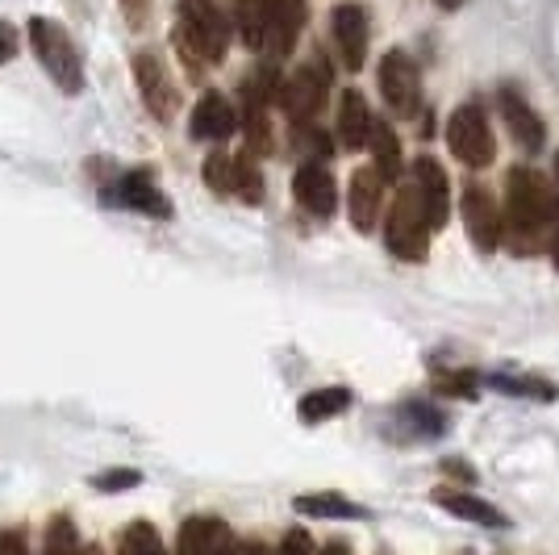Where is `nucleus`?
Wrapping results in <instances>:
<instances>
[{
  "label": "nucleus",
  "instance_id": "1",
  "mask_svg": "<svg viewBox=\"0 0 559 555\" xmlns=\"http://www.w3.org/2000/svg\"><path fill=\"white\" fill-rule=\"evenodd\" d=\"M506 234L501 243L513 255H535L543 243H551L559 226V201L556 188L547 185V176H538L535 167H513L506 176Z\"/></svg>",
  "mask_w": 559,
  "mask_h": 555
},
{
  "label": "nucleus",
  "instance_id": "2",
  "mask_svg": "<svg viewBox=\"0 0 559 555\" xmlns=\"http://www.w3.org/2000/svg\"><path fill=\"white\" fill-rule=\"evenodd\" d=\"M176 50L185 55L192 75L201 68H217L230 50V22L222 17V9L213 0H180V17H176V34H171Z\"/></svg>",
  "mask_w": 559,
  "mask_h": 555
},
{
  "label": "nucleus",
  "instance_id": "3",
  "mask_svg": "<svg viewBox=\"0 0 559 555\" xmlns=\"http://www.w3.org/2000/svg\"><path fill=\"white\" fill-rule=\"evenodd\" d=\"M29 47L38 55V63L50 80L59 84V93L80 96L84 88V63H80V50L71 43V34L50 17H34L29 22Z\"/></svg>",
  "mask_w": 559,
  "mask_h": 555
},
{
  "label": "nucleus",
  "instance_id": "4",
  "mask_svg": "<svg viewBox=\"0 0 559 555\" xmlns=\"http://www.w3.org/2000/svg\"><path fill=\"white\" fill-rule=\"evenodd\" d=\"M430 217H426V205H421V192L414 185L401 188L389 205V222H384V243L396 259L405 263H421L430 255Z\"/></svg>",
  "mask_w": 559,
  "mask_h": 555
},
{
  "label": "nucleus",
  "instance_id": "5",
  "mask_svg": "<svg viewBox=\"0 0 559 555\" xmlns=\"http://www.w3.org/2000/svg\"><path fill=\"white\" fill-rule=\"evenodd\" d=\"M447 146H451V155L472 167V172H480V167H489L492 155H497V139H492L489 130V114H485V105H476V101H467L460 105L451 121H447Z\"/></svg>",
  "mask_w": 559,
  "mask_h": 555
},
{
  "label": "nucleus",
  "instance_id": "6",
  "mask_svg": "<svg viewBox=\"0 0 559 555\" xmlns=\"http://www.w3.org/2000/svg\"><path fill=\"white\" fill-rule=\"evenodd\" d=\"M326 93H330V68H326V59L318 55V59L301 63V68H297L293 75H288V80H284L280 109L288 114V121H297V126H309L313 117L322 114V105H326Z\"/></svg>",
  "mask_w": 559,
  "mask_h": 555
},
{
  "label": "nucleus",
  "instance_id": "7",
  "mask_svg": "<svg viewBox=\"0 0 559 555\" xmlns=\"http://www.w3.org/2000/svg\"><path fill=\"white\" fill-rule=\"evenodd\" d=\"M376 84H380V96H384L389 114L393 117H418L421 80H418V63H414L405 50H389V55L380 59Z\"/></svg>",
  "mask_w": 559,
  "mask_h": 555
},
{
  "label": "nucleus",
  "instance_id": "8",
  "mask_svg": "<svg viewBox=\"0 0 559 555\" xmlns=\"http://www.w3.org/2000/svg\"><path fill=\"white\" fill-rule=\"evenodd\" d=\"M460 217H464V231L472 238V247L480 255H492L501 247V234H506V217L492 201L489 188L467 185L464 197H460Z\"/></svg>",
  "mask_w": 559,
  "mask_h": 555
},
{
  "label": "nucleus",
  "instance_id": "9",
  "mask_svg": "<svg viewBox=\"0 0 559 555\" xmlns=\"http://www.w3.org/2000/svg\"><path fill=\"white\" fill-rule=\"evenodd\" d=\"M134 80H139L146 114L159 117V121H171V117H176V105H180V88H176L171 71H167V63L155 50H139V55H134Z\"/></svg>",
  "mask_w": 559,
  "mask_h": 555
},
{
  "label": "nucleus",
  "instance_id": "10",
  "mask_svg": "<svg viewBox=\"0 0 559 555\" xmlns=\"http://www.w3.org/2000/svg\"><path fill=\"white\" fill-rule=\"evenodd\" d=\"M109 205H126L134 213H146V217H171V201L167 192L155 185L151 172H126L109 192H105Z\"/></svg>",
  "mask_w": 559,
  "mask_h": 555
},
{
  "label": "nucleus",
  "instance_id": "11",
  "mask_svg": "<svg viewBox=\"0 0 559 555\" xmlns=\"http://www.w3.org/2000/svg\"><path fill=\"white\" fill-rule=\"evenodd\" d=\"M305 0H263V25H267V50L284 59L293 55L297 43H301V29H305Z\"/></svg>",
  "mask_w": 559,
  "mask_h": 555
},
{
  "label": "nucleus",
  "instance_id": "12",
  "mask_svg": "<svg viewBox=\"0 0 559 555\" xmlns=\"http://www.w3.org/2000/svg\"><path fill=\"white\" fill-rule=\"evenodd\" d=\"M334 47H338V59H343V68L347 71H359L368 63V13H364V4H338L334 9Z\"/></svg>",
  "mask_w": 559,
  "mask_h": 555
},
{
  "label": "nucleus",
  "instance_id": "13",
  "mask_svg": "<svg viewBox=\"0 0 559 555\" xmlns=\"http://www.w3.org/2000/svg\"><path fill=\"white\" fill-rule=\"evenodd\" d=\"M293 197L309 217H330L338 209V185L330 176V167L322 163H301L293 176Z\"/></svg>",
  "mask_w": 559,
  "mask_h": 555
},
{
  "label": "nucleus",
  "instance_id": "14",
  "mask_svg": "<svg viewBox=\"0 0 559 555\" xmlns=\"http://www.w3.org/2000/svg\"><path fill=\"white\" fill-rule=\"evenodd\" d=\"M380 205H384V180L376 167H359L347 185V213L350 226L359 234H372L380 222Z\"/></svg>",
  "mask_w": 559,
  "mask_h": 555
},
{
  "label": "nucleus",
  "instance_id": "15",
  "mask_svg": "<svg viewBox=\"0 0 559 555\" xmlns=\"http://www.w3.org/2000/svg\"><path fill=\"white\" fill-rule=\"evenodd\" d=\"M414 188L421 192V205H426L430 226L435 231L447 226V217H451V180H447L443 163L430 160V155L414 160Z\"/></svg>",
  "mask_w": 559,
  "mask_h": 555
},
{
  "label": "nucleus",
  "instance_id": "16",
  "mask_svg": "<svg viewBox=\"0 0 559 555\" xmlns=\"http://www.w3.org/2000/svg\"><path fill=\"white\" fill-rule=\"evenodd\" d=\"M188 130L197 142H226L238 130V114L222 93H205L188 117Z\"/></svg>",
  "mask_w": 559,
  "mask_h": 555
},
{
  "label": "nucleus",
  "instance_id": "17",
  "mask_svg": "<svg viewBox=\"0 0 559 555\" xmlns=\"http://www.w3.org/2000/svg\"><path fill=\"white\" fill-rule=\"evenodd\" d=\"M501 117H506V126H510V134H513V142L522 146V151H543L547 146V126H543V117L531 109V101L522 93H513V88H506L501 93Z\"/></svg>",
  "mask_w": 559,
  "mask_h": 555
},
{
  "label": "nucleus",
  "instance_id": "18",
  "mask_svg": "<svg viewBox=\"0 0 559 555\" xmlns=\"http://www.w3.org/2000/svg\"><path fill=\"white\" fill-rule=\"evenodd\" d=\"M230 527L222 518H210V513H197L180 527V539H176V555H226L230 547Z\"/></svg>",
  "mask_w": 559,
  "mask_h": 555
},
{
  "label": "nucleus",
  "instance_id": "19",
  "mask_svg": "<svg viewBox=\"0 0 559 555\" xmlns=\"http://www.w3.org/2000/svg\"><path fill=\"white\" fill-rule=\"evenodd\" d=\"M435 506H443L447 513H455L464 522H476V527H492V531H506L510 527V518L492 506V501L472 497L464 488H435Z\"/></svg>",
  "mask_w": 559,
  "mask_h": 555
},
{
  "label": "nucleus",
  "instance_id": "20",
  "mask_svg": "<svg viewBox=\"0 0 559 555\" xmlns=\"http://www.w3.org/2000/svg\"><path fill=\"white\" fill-rule=\"evenodd\" d=\"M372 126L376 117L372 109H368V101H364V93L359 88H347L343 93V101H338V142L347 146V151H359V146H368V139H372Z\"/></svg>",
  "mask_w": 559,
  "mask_h": 555
},
{
  "label": "nucleus",
  "instance_id": "21",
  "mask_svg": "<svg viewBox=\"0 0 559 555\" xmlns=\"http://www.w3.org/2000/svg\"><path fill=\"white\" fill-rule=\"evenodd\" d=\"M293 506H297V513H305V518H338V522H359V518H368V509L347 501V497H338V493H301Z\"/></svg>",
  "mask_w": 559,
  "mask_h": 555
},
{
  "label": "nucleus",
  "instance_id": "22",
  "mask_svg": "<svg viewBox=\"0 0 559 555\" xmlns=\"http://www.w3.org/2000/svg\"><path fill=\"white\" fill-rule=\"evenodd\" d=\"M350 410V389H313V393L301 397V405H297V414H301V422H330V417L347 414Z\"/></svg>",
  "mask_w": 559,
  "mask_h": 555
},
{
  "label": "nucleus",
  "instance_id": "23",
  "mask_svg": "<svg viewBox=\"0 0 559 555\" xmlns=\"http://www.w3.org/2000/svg\"><path fill=\"white\" fill-rule=\"evenodd\" d=\"M368 146H372V160H376V172H380V180L389 185V180H396L401 176V142H396V134L384 126V121H376L372 126V139H368Z\"/></svg>",
  "mask_w": 559,
  "mask_h": 555
},
{
  "label": "nucleus",
  "instance_id": "24",
  "mask_svg": "<svg viewBox=\"0 0 559 555\" xmlns=\"http://www.w3.org/2000/svg\"><path fill=\"white\" fill-rule=\"evenodd\" d=\"M396 417L405 422V430H414V439H439L447 430L443 410H435L430 401H409V405L396 410Z\"/></svg>",
  "mask_w": 559,
  "mask_h": 555
},
{
  "label": "nucleus",
  "instance_id": "25",
  "mask_svg": "<svg viewBox=\"0 0 559 555\" xmlns=\"http://www.w3.org/2000/svg\"><path fill=\"white\" fill-rule=\"evenodd\" d=\"M234 25L247 50H267V25H263V0H238L234 4Z\"/></svg>",
  "mask_w": 559,
  "mask_h": 555
},
{
  "label": "nucleus",
  "instance_id": "26",
  "mask_svg": "<svg viewBox=\"0 0 559 555\" xmlns=\"http://www.w3.org/2000/svg\"><path fill=\"white\" fill-rule=\"evenodd\" d=\"M485 385H489V389H497V393L531 397V401H556V397H559L556 385H547V380H538V376H489Z\"/></svg>",
  "mask_w": 559,
  "mask_h": 555
},
{
  "label": "nucleus",
  "instance_id": "27",
  "mask_svg": "<svg viewBox=\"0 0 559 555\" xmlns=\"http://www.w3.org/2000/svg\"><path fill=\"white\" fill-rule=\"evenodd\" d=\"M117 555H167V547L151 522H130L117 539Z\"/></svg>",
  "mask_w": 559,
  "mask_h": 555
},
{
  "label": "nucleus",
  "instance_id": "28",
  "mask_svg": "<svg viewBox=\"0 0 559 555\" xmlns=\"http://www.w3.org/2000/svg\"><path fill=\"white\" fill-rule=\"evenodd\" d=\"M435 393L439 397H460V401H476L480 393V376L476 371H435Z\"/></svg>",
  "mask_w": 559,
  "mask_h": 555
},
{
  "label": "nucleus",
  "instance_id": "29",
  "mask_svg": "<svg viewBox=\"0 0 559 555\" xmlns=\"http://www.w3.org/2000/svg\"><path fill=\"white\" fill-rule=\"evenodd\" d=\"M234 172H238V160L230 155H222V151H213L205 167H201V180L213 188V192H222V197H234Z\"/></svg>",
  "mask_w": 559,
  "mask_h": 555
},
{
  "label": "nucleus",
  "instance_id": "30",
  "mask_svg": "<svg viewBox=\"0 0 559 555\" xmlns=\"http://www.w3.org/2000/svg\"><path fill=\"white\" fill-rule=\"evenodd\" d=\"M234 197L247 201V205H259L263 201V176L251 163V155H238V172H234Z\"/></svg>",
  "mask_w": 559,
  "mask_h": 555
},
{
  "label": "nucleus",
  "instance_id": "31",
  "mask_svg": "<svg viewBox=\"0 0 559 555\" xmlns=\"http://www.w3.org/2000/svg\"><path fill=\"white\" fill-rule=\"evenodd\" d=\"M43 555H80V539H75V527H71L68 513H59V518L47 527Z\"/></svg>",
  "mask_w": 559,
  "mask_h": 555
},
{
  "label": "nucleus",
  "instance_id": "32",
  "mask_svg": "<svg viewBox=\"0 0 559 555\" xmlns=\"http://www.w3.org/2000/svg\"><path fill=\"white\" fill-rule=\"evenodd\" d=\"M142 485V472L134 468H109V472H96L93 488L96 493H126V488H139Z\"/></svg>",
  "mask_w": 559,
  "mask_h": 555
},
{
  "label": "nucleus",
  "instance_id": "33",
  "mask_svg": "<svg viewBox=\"0 0 559 555\" xmlns=\"http://www.w3.org/2000/svg\"><path fill=\"white\" fill-rule=\"evenodd\" d=\"M280 555H318V552H313V539L305 531H288L284 543H280Z\"/></svg>",
  "mask_w": 559,
  "mask_h": 555
},
{
  "label": "nucleus",
  "instance_id": "34",
  "mask_svg": "<svg viewBox=\"0 0 559 555\" xmlns=\"http://www.w3.org/2000/svg\"><path fill=\"white\" fill-rule=\"evenodd\" d=\"M0 555H29V543H25L22 527H13V531H0Z\"/></svg>",
  "mask_w": 559,
  "mask_h": 555
},
{
  "label": "nucleus",
  "instance_id": "35",
  "mask_svg": "<svg viewBox=\"0 0 559 555\" xmlns=\"http://www.w3.org/2000/svg\"><path fill=\"white\" fill-rule=\"evenodd\" d=\"M13 55H17V29L13 22H0V63H13Z\"/></svg>",
  "mask_w": 559,
  "mask_h": 555
},
{
  "label": "nucleus",
  "instance_id": "36",
  "mask_svg": "<svg viewBox=\"0 0 559 555\" xmlns=\"http://www.w3.org/2000/svg\"><path fill=\"white\" fill-rule=\"evenodd\" d=\"M226 555H267V547L259 539H234L230 547H226Z\"/></svg>",
  "mask_w": 559,
  "mask_h": 555
},
{
  "label": "nucleus",
  "instance_id": "37",
  "mask_svg": "<svg viewBox=\"0 0 559 555\" xmlns=\"http://www.w3.org/2000/svg\"><path fill=\"white\" fill-rule=\"evenodd\" d=\"M443 472L447 476H460V481H476V472L464 460H443Z\"/></svg>",
  "mask_w": 559,
  "mask_h": 555
},
{
  "label": "nucleus",
  "instance_id": "38",
  "mask_svg": "<svg viewBox=\"0 0 559 555\" xmlns=\"http://www.w3.org/2000/svg\"><path fill=\"white\" fill-rule=\"evenodd\" d=\"M322 555H350V547H347V543H326V547H322Z\"/></svg>",
  "mask_w": 559,
  "mask_h": 555
},
{
  "label": "nucleus",
  "instance_id": "39",
  "mask_svg": "<svg viewBox=\"0 0 559 555\" xmlns=\"http://www.w3.org/2000/svg\"><path fill=\"white\" fill-rule=\"evenodd\" d=\"M547 247H551V263H556V272H559V226H556V234H551V243H547Z\"/></svg>",
  "mask_w": 559,
  "mask_h": 555
},
{
  "label": "nucleus",
  "instance_id": "40",
  "mask_svg": "<svg viewBox=\"0 0 559 555\" xmlns=\"http://www.w3.org/2000/svg\"><path fill=\"white\" fill-rule=\"evenodd\" d=\"M439 9H447V13H455V9H464V0H435Z\"/></svg>",
  "mask_w": 559,
  "mask_h": 555
},
{
  "label": "nucleus",
  "instance_id": "41",
  "mask_svg": "<svg viewBox=\"0 0 559 555\" xmlns=\"http://www.w3.org/2000/svg\"><path fill=\"white\" fill-rule=\"evenodd\" d=\"M80 555H100V547H80Z\"/></svg>",
  "mask_w": 559,
  "mask_h": 555
},
{
  "label": "nucleus",
  "instance_id": "42",
  "mask_svg": "<svg viewBox=\"0 0 559 555\" xmlns=\"http://www.w3.org/2000/svg\"><path fill=\"white\" fill-rule=\"evenodd\" d=\"M556 188H559V151H556Z\"/></svg>",
  "mask_w": 559,
  "mask_h": 555
}]
</instances>
